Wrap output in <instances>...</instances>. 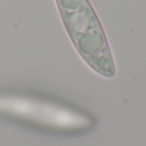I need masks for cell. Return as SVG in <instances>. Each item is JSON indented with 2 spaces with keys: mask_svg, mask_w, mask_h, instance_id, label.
<instances>
[{
  "mask_svg": "<svg viewBox=\"0 0 146 146\" xmlns=\"http://www.w3.org/2000/svg\"><path fill=\"white\" fill-rule=\"evenodd\" d=\"M0 111L60 129H83L92 124L90 117L74 109L21 96H1Z\"/></svg>",
  "mask_w": 146,
  "mask_h": 146,
  "instance_id": "cell-2",
  "label": "cell"
},
{
  "mask_svg": "<svg viewBox=\"0 0 146 146\" xmlns=\"http://www.w3.org/2000/svg\"><path fill=\"white\" fill-rule=\"evenodd\" d=\"M63 25L86 64L103 77L115 76V64L101 23L88 0H55Z\"/></svg>",
  "mask_w": 146,
  "mask_h": 146,
  "instance_id": "cell-1",
  "label": "cell"
}]
</instances>
